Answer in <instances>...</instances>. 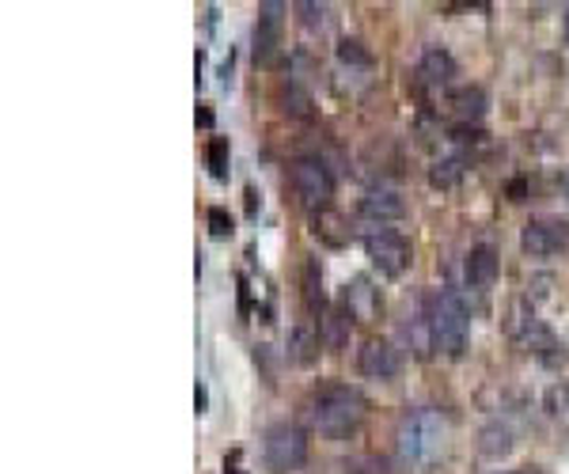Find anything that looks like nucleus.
I'll return each instance as SVG.
<instances>
[{"mask_svg": "<svg viewBox=\"0 0 569 474\" xmlns=\"http://www.w3.org/2000/svg\"><path fill=\"white\" fill-rule=\"evenodd\" d=\"M448 436H452V417L437 406H418L407 410L399 417V430H395V452L410 467H429L437 463L448 448Z\"/></svg>", "mask_w": 569, "mask_h": 474, "instance_id": "1", "label": "nucleus"}, {"mask_svg": "<svg viewBox=\"0 0 569 474\" xmlns=\"http://www.w3.org/2000/svg\"><path fill=\"white\" fill-rule=\"evenodd\" d=\"M308 414L319 433L330 436V441H342V436L361 430V422L369 417V399L350 384H335L330 380V384H319L311 391Z\"/></svg>", "mask_w": 569, "mask_h": 474, "instance_id": "2", "label": "nucleus"}, {"mask_svg": "<svg viewBox=\"0 0 569 474\" xmlns=\"http://www.w3.org/2000/svg\"><path fill=\"white\" fill-rule=\"evenodd\" d=\"M421 307H426V319L433 326L437 350L445 357H463L467 334H471V307H467V300L452 293V289H440V293L421 296Z\"/></svg>", "mask_w": 569, "mask_h": 474, "instance_id": "3", "label": "nucleus"}, {"mask_svg": "<svg viewBox=\"0 0 569 474\" xmlns=\"http://www.w3.org/2000/svg\"><path fill=\"white\" fill-rule=\"evenodd\" d=\"M311 441L297 422H273L262 436V463L273 474H292L308 463Z\"/></svg>", "mask_w": 569, "mask_h": 474, "instance_id": "4", "label": "nucleus"}, {"mask_svg": "<svg viewBox=\"0 0 569 474\" xmlns=\"http://www.w3.org/2000/svg\"><path fill=\"white\" fill-rule=\"evenodd\" d=\"M289 182L297 190V198L311 209H327L330 194H335V175L319 157H300L289 163Z\"/></svg>", "mask_w": 569, "mask_h": 474, "instance_id": "5", "label": "nucleus"}, {"mask_svg": "<svg viewBox=\"0 0 569 474\" xmlns=\"http://www.w3.org/2000/svg\"><path fill=\"white\" fill-rule=\"evenodd\" d=\"M365 254H369V262L383 278H402V273L410 270V259H415L410 243L402 240L399 232H391V228H372V232H365Z\"/></svg>", "mask_w": 569, "mask_h": 474, "instance_id": "6", "label": "nucleus"}, {"mask_svg": "<svg viewBox=\"0 0 569 474\" xmlns=\"http://www.w3.org/2000/svg\"><path fill=\"white\" fill-rule=\"evenodd\" d=\"M520 248L531 259H550V254L569 248V221L566 216H531L520 232Z\"/></svg>", "mask_w": 569, "mask_h": 474, "instance_id": "7", "label": "nucleus"}, {"mask_svg": "<svg viewBox=\"0 0 569 474\" xmlns=\"http://www.w3.org/2000/svg\"><path fill=\"white\" fill-rule=\"evenodd\" d=\"M284 4L266 0L259 4V23H254V61L259 65H273L281 53V27H284Z\"/></svg>", "mask_w": 569, "mask_h": 474, "instance_id": "8", "label": "nucleus"}, {"mask_svg": "<svg viewBox=\"0 0 569 474\" xmlns=\"http://www.w3.org/2000/svg\"><path fill=\"white\" fill-rule=\"evenodd\" d=\"M357 369L369 380H391L395 372L402 369V357L388 339H376L372 334V339H365L361 350H357Z\"/></svg>", "mask_w": 569, "mask_h": 474, "instance_id": "9", "label": "nucleus"}, {"mask_svg": "<svg viewBox=\"0 0 569 474\" xmlns=\"http://www.w3.org/2000/svg\"><path fill=\"white\" fill-rule=\"evenodd\" d=\"M463 270H467V285L471 289H493V281H498L501 273V262H498V251L490 248V243H479V248L467 251L463 259Z\"/></svg>", "mask_w": 569, "mask_h": 474, "instance_id": "10", "label": "nucleus"}, {"mask_svg": "<svg viewBox=\"0 0 569 474\" xmlns=\"http://www.w3.org/2000/svg\"><path fill=\"white\" fill-rule=\"evenodd\" d=\"M361 216H369V221H380V224L402 221V216H407V202H402L399 190L376 186V190H369V194L361 198Z\"/></svg>", "mask_w": 569, "mask_h": 474, "instance_id": "11", "label": "nucleus"}, {"mask_svg": "<svg viewBox=\"0 0 569 474\" xmlns=\"http://www.w3.org/2000/svg\"><path fill=\"white\" fill-rule=\"evenodd\" d=\"M418 77H421V84H429V88H448L456 80V58L445 46H429L418 61Z\"/></svg>", "mask_w": 569, "mask_h": 474, "instance_id": "12", "label": "nucleus"}, {"mask_svg": "<svg viewBox=\"0 0 569 474\" xmlns=\"http://www.w3.org/2000/svg\"><path fill=\"white\" fill-rule=\"evenodd\" d=\"M319 334L311 331V326H292L289 331V361L300 364V369H308V364L319 361Z\"/></svg>", "mask_w": 569, "mask_h": 474, "instance_id": "13", "label": "nucleus"}, {"mask_svg": "<svg viewBox=\"0 0 569 474\" xmlns=\"http://www.w3.org/2000/svg\"><path fill=\"white\" fill-rule=\"evenodd\" d=\"M311 232L323 243H330V248H346V243H350V228H346V221L335 209H319V213L311 216Z\"/></svg>", "mask_w": 569, "mask_h": 474, "instance_id": "14", "label": "nucleus"}, {"mask_svg": "<svg viewBox=\"0 0 569 474\" xmlns=\"http://www.w3.org/2000/svg\"><path fill=\"white\" fill-rule=\"evenodd\" d=\"M490 107V95L482 88H456L452 91V111L463 118V122H479Z\"/></svg>", "mask_w": 569, "mask_h": 474, "instance_id": "15", "label": "nucleus"}, {"mask_svg": "<svg viewBox=\"0 0 569 474\" xmlns=\"http://www.w3.org/2000/svg\"><path fill=\"white\" fill-rule=\"evenodd\" d=\"M342 300H346V315H350L353 323H369V315L380 307V300L369 293V285H365V281H353V289L346 285Z\"/></svg>", "mask_w": 569, "mask_h": 474, "instance_id": "16", "label": "nucleus"}, {"mask_svg": "<svg viewBox=\"0 0 569 474\" xmlns=\"http://www.w3.org/2000/svg\"><path fill=\"white\" fill-rule=\"evenodd\" d=\"M479 452L486 460H501V455L512 452V430L505 422H490L486 430L479 433Z\"/></svg>", "mask_w": 569, "mask_h": 474, "instance_id": "17", "label": "nucleus"}, {"mask_svg": "<svg viewBox=\"0 0 569 474\" xmlns=\"http://www.w3.org/2000/svg\"><path fill=\"white\" fill-rule=\"evenodd\" d=\"M463 175H467V160L463 157H445V160H437L433 168H429V182L440 186V190H452Z\"/></svg>", "mask_w": 569, "mask_h": 474, "instance_id": "18", "label": "nucleus"}, {"mask_svg": "<svg viewBox=\"0 0 569 474\" xmlns=\"http://www.w3.org/2000/svg\"><path fill=\"white\" fill-rule=\"evenodd\" d=\"M228 160H232V149H228V137H209L206 144V163L213 179H228Z\"/></svg>", "mask_w": 569, "mask_h": 474, "instance_id": "19", "label": "nucleus"}, {"mask_svg": "<svg viewBox=\"0 0 569 474\" xmlns=\"http://www.w3.org/2000/svg\"><path fill=\"white\" fill-rule=\"evenodd\" d=\"M281 103L292 118H311V95L300 84H284L281 88Z\"/></svg>", "mask_w": 569, "mask_h": 474, "instance_id": "20", "label": "nucleus"}, {"mask_svg": "<svg viewBox=\"0 0 569 474\" xmlns=\"http://www.w3.org/2000/svg\"><path fill=\"white\" fill-rule=\"evenodd\" d=\"M338 61H342V65L369 69V65H372V53H369V46H365V42H357V39H342V42H338Z\"/></svg>", "mask_w": 569, "mask_h": 474, "instance_id": "21", "label": "nucleus"}, {"mask_svg": "<svg viewBox=\"0 0 569 474\" xmlns=\"http://www.w3.org/2000/svg\"><path fill=\"white\" fill-rule=\"evenodd\" d=\"M547 414L555 417V422L569 425V380H562V384H555L547 391Z\"/></svg>", "mask_w": 569, "mask_h": 474, "instance_id": "22", "label": "nucleus"}, {"mask_svg": "<svg viewBox=\"0 0 569 474\" xmlns=\"http://www.w3.org/2000/svg\"><path fill=\"white\" fill-rule=\"evenodd\" d=\"M305 296H308L311 312H323V273H319L316 262L305 266Z\"/></svg>", "mask_w": 569, "mask_h": 474, "instance_id": "23", "label": "nucleus"}, {"mask_svg": "<svg viewBox=\"0 0 569 474\" xmlns=\"http://www.w3.org/2000/svg\"><path fill=\"white\" fill-rule=\"evenodd\" d=\"M206 221H209V235H213V240H228V235L236 232L232 213H228V209H220V205L209 209V213H206Z\"/></svg>", "mask_w": 569, "mask_h": 474, "instance_id": "24", "label": "nucleus"}, {"mask_svg": "<svg viewBox=\"0 0 569 474\" xmlns=\"http://www.w3.org/2000/svg\"><path fill=\"white\" fill-rule=\"evenodd\" d=\"M297 12H300V23L311 27V31H316V27L323 31V27H327V4H311V0H300Z\"/></svg>", "mask_w": 569, "mask_h": 474, "instance_id": "25", "label": "nucleus"}, {"mask_svg": "<svg viewBox=\"0 0 569 474\" xmlns=\"http://www.w3.org/2000/svg\"><path fill=\"white\" fill-rule=\"evenodd\" d=\"M247 213H259V194H254V186H247Z\"/></svg>", "mask_w": 569, "mask_h": 474, "instance_id": "26", "label": "nucleus"}, {"mask_svg": "<svg viewBox=\"0 0 569 474\" xmlns=\"http://www.w3.org/2000/svg\"><path fill=\"white\" fill-rule=\"evenodd\" d=\"M206 403H209V391L206 387H194V406H198V414H201V410H206Z\"/></svg>", "mask_w": 569, "mask_h": 474, "instance_id": "27", "label": "nucleus"}, {"mask_svg": "<svg viewBox=\"0 0 569 474\" xmlns=\"http://www.w3.org/2000/svg\"><path fill=\"white\" fill-rule=\"evenodd\" d=\"M198 125H206V130L213 125V111H209V107H201V111H198Z\"/></svg>", "mask_w": 569, "mask_h": 474, "instance_id": "28", "label": "nucleus"}, {"mask_svg": "<svg viewBox=\"0 0 569 474\" xmlns=\"http://www.w3.org/2000/svg\"><path fill=\"white\" fill-rule=\"evenodd\" d=\"M505 474H543L539 467H517V471H505Z\"/></svg>", "mask_w": 569, "mask_h": 474, "instance_id": "29", "label": "nucleus"}, {"mask_svg": "<svg viewBox=\"0 0 569 474\" xmlns=\"http://www.w3.org/2000/svg\"><path fill=\"white\" fill-rule=\"evenodd\" d=\"M562 34H566V42H569V4H566V12H562Z\"/></svg>", "mask_w": 569, "mask_h": 474, "instance_id": "30", "label": "nucleus"}, {"mask_svg": "<svg viewBox=\"0 0 569 474\" xmlns=\"http://www.w3.org/2000/svg\"><path fill=\"white\" fill-rule=\"evenodd\" d=\"M562 186H566V194H569V171H566V179H562Z\"/></svg>", "mask_w": 569, "mask_h": 474, "instance_id": "31", "label": "nucleus"}, {"mask_svg": "<svg viewBox=\"0 0 569 474\" xmlns=\"http://www.w3.org/2000/svg\"><path fill=\"white\" fill-rule=\"evenodd\" d=\"M228 474H243V471H228Z\"/></svg>", "mask_w": 569, "mask_h": 474, "instance_id": "32", "label": "nucleus"}]
</instances>
